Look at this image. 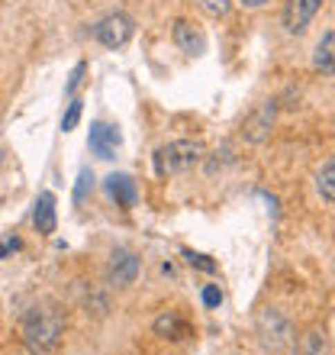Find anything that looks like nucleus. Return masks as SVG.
Segmentation results:
<instances>
[{"label":"nucleus","instance_id":"f257e3e1","mask_svg":"<svg viewBox=\"0 0 335 355\" xmlns=\"http://www.w3.org/2000/svg\"><path fill=\"white\" fill-rule=\"evenodd\" d=\"M23 339L33 352H48L58 346V339L65 333V310L55 300H39L23 313Z\"/></svg>","mask_w":335,"mask_h":355},{"label":"nucleus","instance_id":"f03ea898","mask_svg":"<svg viewBox=\"0 0 335 355\" xmlns=\"http://www.w3.org/2000/svg\"><path fill=\"white\" fill-rule=\"evenodd\" d=\"M203 142L200 139H177L168 142L161 149H155V171L161 178L168 175H181V171H190L197 162L203 159Z\"/></svg>","mask_w":335,"mask_h":355},{"label":"nucleus","instance_id":"7ed1b4c3","mask_svg":"<svg viewBox=\"0 0 335 355\" xmlns=\"http://www.w3.org/2000/svg\"><path fill=\"white\" fill-rule=\"evenodd\" d=\"M255 329H258V339L261 346L271 349V352H280L284 346L293 343V327H290V320L280 313L278 307H264L255 320Z\"/></svg>","mask_w":335,"mask_h":355},{"label":"nucleus","instance_id":"20e7f679","mask_svg":"<svg viewBox=\"0 0 335 355\" xmlns=\"http://www.w3.org/2000/svg\"><path fill=\"white\" fill-rule=\"evenodd\" d=\"M132 29H136V23L126 13H107L100 23H93V39L107 49H120L132 39Z\"/></svg>","mask_w":335,"mask_h":355},{"label":"nucleus","instance_id":"39448f33","mask_svg":"<svg viewBox=\"0 0 335 355\" xmlns=\"http://www.w3.org/2000/svg\"><path fill=\"white\" fill-rule=\"evenodd\" d=\"M136 275H139V255L129 249H113L107 262V281L113 288H126L136 281Z\"/></svg>","mask_w":335,"mask_h":355},{"label":"nucleus","instance_id":"423d86ee","mask_svg":"<svg viewBox=\"0 0 335 355\" xmlns=\"http://www.w3.org/2000/svg\"><path fill=\"white\" fill-rule=\"evenodd\" d=\"M87 146H91V152L97 155V159H113L116 155V149L123 146V132L120 126H113V123H91V136H87Z\"/></svg>","mask_w":335,"mask_h":355},{"label":"nucleus","instance_id":"0eeeda50","mask_svg":"<svg viewBox=\"0 0 335 355\" xmlns=\"http://www.w3.org/2000/svg\"><path fill=\"white\" fill-rule=\"evenodd\" d=\"M319 7H323V0H287L284 3V29H287L290 36L307 33V26L313 23Z\"/></svg>","mask_w":335,"mask_h":355},{"label":"nucleus","instance_id":"6e6552de","mask_svg":"<svg viewBox=\"0 0 335 355\" xmlns=\"http://www.w3.org/2000/svg\"><path fill=\"white\" fill-rule=\"evenodd\" d=\"M171 36H174V46L181 49L184 55H203V52H206L203 29L197 26V23H190V19H174Z\"/></svg>","mask_w":335,"mask_h":355},{"label":"nucleus","instance_id":"1a4fd4ad","mask_svg":"<svg viewBox=\"0 0 335 355\" xmlns=\"http://www.w3.org/2000/svg\"><path fill=\"white\" fill-rule=\"evenodd\" d=\"M107 194L120 207H126V210L139 204V187H136V181H132L129 175H123V171H113V175L107 178Z\"/></svg>","mask_w":335,"mask_h":355},{"label":"nucleus","instance_id":"9d476101","mask_svg":"<svg viewBox=\"0 0 335 355\" xmlns=\"http://www.w3.org/2000/svg\"><path fill=\"white\" fill-rule=\"evenodd\" d=\"M274 113H278V110H274V103H271V101H268V103H261L258 110H255V113L248 116V120L242 123V136H245V139H248V142H261V139H264V136L271 132Z\"/></svg>","mask_w":335,"mask_h":355},{"label":"nucleus","instance_id":"9b49d317","mask_svg":"<svg viewBox=\"0 0 335 355\" xmlns=\"http://www.w3.org/2000/svg\"><path fill=\"white\" fill-rule=\"evenodd\" d=\"M152 329H155V336L168 339V343H184V339L190 336V327H187V320L177 317L174 310L161 313V317L152 323Z\"/></svg>","mask_w":335,"mask_h":355},{"label":"nucleus","instance_id":"f8f14e48","mask_svg":"<svg viewBox=\"0 0 335 355\" xmlns=\"http://www.w3.org/2000/svg\"><path fill=\"white\" fill-rule=\"evenodd\" d=\"M33 223H36L39 233H55V194L52 191H42L36 200V210H33Z\"/></svg>","mask_w":335,"mask_h":355},{"label":"nucleus","instance_id":"ddd939ff","mask_svg":"<svg viewBox=\"0 0 335 355\" xmlns=\"http://www.w3.org/2000/svg\"><path fill=\"white\" fill-rule=\"evenodd\" d=\"M329 352V343H326V333L319 327H309L303 336H297L293 343V352L290 355H326Z\"/></svg>","mask_w":335,"mask_h":355},{"label":"nucleus","instance_id":"4468645a","mask_svg":"<svg viewBox=\"0 0 335 355\" xmlns=\"http://www.w3.org/2000/svg\"><path fill=\"white\" fill-rule=\"evenodd\" d=\"M313 68L323 71V75H335V33H326V36L316 42V52H313Z\"/></svg>","mask_w":335,"mask_h":355},{"label":"nucleus","instance_id":"2eb2a0df","mask_svg":"<svg viewBox=\"0 0 335 355\" xmlns=\"http://www.w3.org/2000/svg\"><path fill=\"white\" fill-rule=\"evenodd\" d=\"M316 187H319V194H323V200L335 204V162H329L326 168L316 175Z\"/></svg>","mask_w":335,"mask_h":355},{"label":"nucleus","instance_id":"dca6fc26","mask_svg":"<svg viewBox=\"0 0 335 355\" xmlns=\"http://www.w3.org/2000/svg\"><path fill=\"white\" fill-rule=\"evenodd\" d=\"M181 255L187 259L190 268H200V271H206V275H213L216 271V262L210 259V255H200V252H194V249H181Z\"/></svg>","mask_w":335,"mask_h":355},{"label":"nucleus","instance_id":"f3484780","mask_svg":"<svg viewBox=\"0 0 335 355\" xmlns=\"http://www.w3.org/2000/svg\"><path fill=\"white\" fill-rule=\"evenodd\" d=\"M81 110H84V101H81V97H75V101L68 103V113L62 116V130H65V132L75 130L78 120H81Z\"/></svg>","mask_w":335,"mask_h":355},{"label":"nucleus","instance_id":"a211bd4d","mask_svg":"<svg viewBox=\"0 0 335 355\" xmlns=\"http://www.w3.org/2000/svg\"><path fill=\"white\" fill-rule=\"evenodd\" d=\"M93 187V175L87 168H81V175H78V184H75V204H84V197H87V191Z\"/></svg>","mask_w":335,"mask_h":355},{"label":"nucleus","instance_id":"6ab92c4d","mask_svg":"<svg viewBox=\"0 0 335 355\" xmlns=\"http://www.w3.org/2000/svg\"><path fill=\"white\" fill-rule=\"evenodd\" d=\"M84 307H87V313H93V317H103V313L110 310V300L103 297V294H91V297L84 300Z\"/></svg>","mask_w":335,"mask_h":355},{"label":"nucleus","instance_id":"aec40b11","mask_svg":"<svg viewBox=\"0 0 335 355\" xmlns=\"http://www.w3.org/2000/svg\"><path fill=\"white\" fill-rule=\"evenodd\" d=\"M197 3H200L206 13H213V17H226L229 7H233V0H197Z\"/></svg>","mask_w":335,"mask_h":355},{"label":"nucleus","instance_id":"412c9836","mask_svg":"<svg viewBox=\"0 0 335 355\" xmlns=\"http://www.w3.org/2000/svg\"><path fill=\"white\" fill-rule=\"evenodd\" d=\"M84 71H87V65L84 62H78L75 65V71H71V78H68V85H65V94L68 97H75V91L81 87V81H84Z\"/></svg>","mask_w":335,"mask_h":355},{"label":"nucleus","instance_id":"4be33fe9","mask_svg":"<svg viewBox=\"0 0 335 355\" xmlns=\"http://www.w3.org/2000/svg\"><path fill=\"white\" fill-rule=\"evenodd\" d=\"M200 297H203V307H219V304H223V291L216 288V284H206L203 288V294H200Z\"/></svg>","mask_w":335,"mask_h":355},{"label":"nucleus","instance_id":"5701e85b","mask_svg":"<svg viewBox=\"0 0 335 355\" xmlns=\"http://www.w3.org/2000/svg\"><path fill=\"white\" fill-rule=\"evenodd\" d=\"M19 249V239L17 236H3V239H0V259H7L10 252H17Z\"/></svg>","mask_w":335,"mask_h":355},{"label":"nucleus","instance_id":"b1692460","mask_svg":"<svg viewBox=\"0 0 335 355\" xmlns=\"http://www.w3.org/2000/svg\"><path fill=\"white\" fill-rule=\"evenodd\" d=\"M239 3H242V7H248V10H258V7H264L268 0H239Z\"/></svg>","mask_w":335,"mask_h":355}]
</instances>
